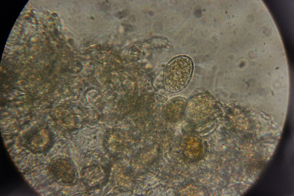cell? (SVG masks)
Here are the masks:
<instances>
[{"instance_id":"obj_1","label":"cell","mask_w":294,"mask_h":196,"mask_svg":"<svg viewBox=\"0 0 294 196\" xmlns=\"http://www.w3.org/2000/svg\"><path fill=\"white\" fill-rule=\"evenodd\" d=\"M192 59L185 56L177 57L167 64L164 73L166 88L172 92L184 88L189 83L193 71Z\"/></svg>"},{"instance_id":"obj_2","label":"cell","mask_w":294,"mask_h":196,"mask_svg":"<svg viewBox=\"0 0 294 196\" xmlns=\"http://www.w3.org/2000/svg\"><path fill=\"white\" fill-rule=\"evenodd\" d=\"M216 105L215 101L212 96L205 94H199L192 97L187 103L186 114L192 120H201L212 113Z\"/></svg>"}]
</instances>
